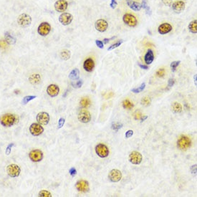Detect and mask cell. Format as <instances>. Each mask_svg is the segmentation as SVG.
<instances>
[{"instance_id":"1","label":"cell","mask_w":197,"mask_h":197,"mask_svg":"<svg viewBox=\"0 0 197 197\" xmlns=\"http://www.w3.org/2000/svg\"><path fill=\"white\" fill-rule=\"evenodd\" d=\"M18 123V117L12 113H7L0 118V123L4 127H11Z\"/></svg>"},{"instance_id":"2","label":"cell","mask_w":197,"mask_h":197,"mask_svg":"<svg viewBox=\"0 0 197 197\" xmlns=\"http://www.w3.org/2000/svg\"><path fill=\"white\" fill-rule=\"evenodd\" d=\"M192 145V141L188 136L181 135L177 141V146L182 151H186Z\"/></svg>"},{"instance_id":"3","label":"cell","mask_w":197,"mask_h":197,"mask_svg":"<svg viewBox=\"0 0 197 197\" xmlns=\"http://www.w3.org/2000/svg\"><path fill=\"white\" fill-rule=\"evenodd\" d=\"M17 23L22 27H27L30 26L32 23L31 17L27 14H22L17 18Z\"/></svg>"},{"instance_id":"4","label":"cell","mask_w":197,"mask_h":197,"mask_svg":"<svg viewBox=\"0 0 197 197\" xmlns=\"http://www.w3.org/2000/svg\"><path fill=\"white\" fill-rule=\"evenodd\" d=\"M95 152L100 158H106L109 155V149L103 143H99L95 146Z\"/></svg>"},{"instance_id":"5","label":"cell","mask_w":197,"mask_h":197,"mask_svg":"<svg viewBox=\"0 0 197 197\" xmlns=\"http://www.w3.org/2000/svg\"><path fill=\"white\" fill-rule=\"evenodd\" d=\"M21 172V169L19 166L17 164H10L7 165V173L12 178H15L19 176Z\"/></svg>"},{"instance_id":"6","label":"cell","mask_w":197,"mask_h":197,"mask_svg":"<svg viewBox=\"0 0 197 197\" xmlns=\"http://www.w3.org/2000/svg\"><path fill=\"white\" fill-rule=\"evenodd\" d=\"M123 20L124 22V23L126 24L128 26L131 27H135L138 24L136 17H135L134 15L129 13L125 14V15H123Z\"/></svg>"},{"instance_id":"7","label":"cell","mask_w":197,"mask_h":197,"mask_svg":"<svg viewBox=\"0 0 197 197\" xmlns=\"http://www.w3.org/2000/svg\"><path fill=\"white\" fill-rule=\"evenodd\" d=\"M51 31V25L47 22H42L39 25L38 29H37V32L41 36L45 37L49 35V33Z\"/></svg>"},{"instance_id":"8","label":"cell","mask_w":197,"mask_h":197,"mask_svg":"<svg viewBox=\"0 0 197 197\" xmlns=\"http://www.w3.org/2000/svg\"><path fill=\"white\" fill-rule=\"evenodd\" d=\"M78 120L81 123H88L91 120V115L90 113L86 109H81L78 114Z\"/></svg>"},{"instance_id":"9","label":"cell","mask_w":197,"mask_h":197,"mask_svg":"<svg viewBox=\"0 0 197 197\" xmlns=\"http://www.w3.org/2000/svg\"><path fill=\"white\" fill-rule=\"evenodd\" d=\"M29 157L30 160L33 162H39L43 159V153L42 151L38 149L32 150L29 153Z\"/></svg>"},{"instance_id":"10","label":"cell","mask_w":197,"mask_h":197,"mask_svg":"<svg viewBox=\"0 0 197 197\" xmlns=\"http://www.w3.org/2000/svg\"><path fill=\"white\" fill-rule=\"evenodd\" d=\"M72 19H73V16L68 12H63L59 17V22L64 26L70 25Z\"/></svg>"},{"instance_id":"11","label":"cell","mask_w":197,"mask_h":197,"mask_svg":"<svg viewBox=\"0 0 197 197\" xmlns=\"http://www.w3.org/2000/svg\"><path fill=\"white\" fill-rule=\"evenodd\" d=\"M29 132L34 136H38L44 132V129L39 123H32L29 127Z\"/></svg>"},{"instance_id":"12","label":"cell","mask_w":197,"mask_h":197,"mask_svg":"<svg viewBox=\"0 0 197 197\" xmlns=\"http://www.w3.org/2000/svg\"><path fill=\"white\" fill-rule=\"evenodd\" d=\"M108 178L111 182H118L121 180L122 179V173L121 171L118 169H113L109 172L108 174Z\"/></svg>"},{"instance_id":"13","label":"cell","mask_w":197,"mask_h":197,"mask_svg":"<svg viewBox=\"0 0 197 197\" xmlns=\"http://www.w3.org/2000/svg\"><path fill=\"white\" fill-rule=\"evenodd\" d=\"M75 188L78 192L86 193L89 192V183L85 180H80L77 181L75 184Z\"/></svg>"},{"instance_id":"14","label":"cell","mask_w":197,"mask_h":197,"mask_svg":"<svg viewBox=\"0 0 197 197\" xmlns=\"http://www.w3.org/2000/svg\"><path fill=\"white\" fill-rule=\"evenodd\" d=\"M37 121L40 125H46L50 121V115L46 112H40L37 114Z\"/></svg>"},{"instance_id":"15","label":"cell","mask_w":197,"mask_h":197,"mask_svg":"<svg viewBox=\"0 0 197 197\" xmlns=\"http://www.w3.org/2000/svg\"><path fill=\"white\" fill-rule=\"evenodd\" d=\"M129 161L135 165H139L142 161V155L138 151H133L129 155Z\"/></svg>"},{"instance_id":"16","label":"cell","mask_w":197,"mask_h":197,"mask_svg":"<svg viewBox=\"0 0 197 197\" xmlns=\"http://www.w3.org/2000/svg\"><path fill=\"white\" fill-rule=\"evenodd\" d=\"M55 9L58 12L63 13L68 9V3L66 0H58L55 3Z\"/></svg>"},{"instance_id":"17","label":"cell","mask_w":197,"mask_h":197,"mask_svg":"<svg viewBox=\"0 0 197 197\" xmlns=\"http://www.w3.org/2000/svg\"><path fill=\"white\" fill-rule=\"evenodd\" d=\"M95 29H97L98 32H104L107 30L108 24L107 21L105 20V19H98L95 22Z\"/></svg>"},{"instance_id":"18","label":"cell","mask_w":197,"mask_h":197,"mask_svg":"<svg viewBox=\"0 0 197 197\" xmlns=\"http://www.w3.org/2000/svg\"><path fill=\"white\" fill-rule=\"evenodd\" d=\"M47 92L50 97H56V96L58 95L59 92H60V88H59V87L57 85H50L47 88Z\"/></svg>"},{"instance_id":"19","label":"cell","mask_w":197,"mask_h":197,"mask_svg":"<svg viewBox=\"0 0 197 197\" xmlns=\"http://www.w3.org/2000/svg\"><path fill=\"white\" fill-rule=\"evenodd\" d=\"M171 30H172V26L169 23L161 24L158 28V32L161 35L168 34Z\"/></svg>"},{"instance_id":"20","label":"cell","mask_w":197,"mask_h":197,"mask_svg":"<svg viewBox=\"0 0 197 197\" xmlns=\"http://www.w3.org/2000/svg\"><path fill=\"white\" fill-rule=\"evenodd\" d=\"M171 5L173 10L176 13H181L185 9V3L183 1H176Z\"/></svg>"},{"instance_id":"21","label":"cell","mask_w":197,"mask_h":197,"mask_svg":"<svg viewBox=\"0 0 197 197\" xmlns=\"http://www.w3.org/2000/svg\"><path fill=\"white\" fill-rule=\"evenodd\" d=\"M95 68V62L92 58H88L85 60L83 63V68L87 72H90L93 70Z\"/></svg>"},{"instance_id":"22","label":"cell","mask_w":197,"mask_h":197,"mask_svg":"<svg viewBox=\"0 0 197 197\" xmlns=\"http://www.w3.org/2000/svg\"><path fill=\"white\" fill-rule=\"evenodd\" d=\"M126 2L129 7L134 11H140L141 9V4L137 2L133 1V0H126Z\"/></svg>"},{"instance_id":"23","label":"cell","mask_w":197,"mask_h":197,"mask_svg":"<svg viewBox=\"0 0 197 197\" xmlns=\"http://www.w3.org/2000/svg\"><path fill=\"white\" fill-rule=\"evenodd\" d=\"M153 60H154V55H153V52L151 50H149L146 54L145 55L144 60L145 62L146 63V65H151L153 62Z\"/></svg>"},{"instance_id":"24","label":"cell","mask_w":197,"mask_h":197,"mask_svg":"<svg viewBox=\"0 0 197 197\" xmlns=\"http://www.w3.org/2000/svg\"><path fill=\"white\" fill-rule=\"evenodd\" d=\"M5 42L7 43L8 45H15L16 43V38L15 37H13L11 34H9L8 32H5Z\"/></svg>"},{"instance_id":"25","label":"cell","mask_w":197,"mask_h":197,"mask_svg":"<svg viewBox=\"0 0 197 197\" xmlns=\"http://www.w3.org/2000/svg\"><path fill=\"white\" fill-rule=\"evenodd\" d=\"M79 77H80V71L77 68L71 71L70 75H69V78L72 80H78Z\"/></svg>"},{"instance_id":"26","label":"cell","mask_w":197,"mask_h":197,"mask_svg":"<svg viewBox=\"0 0 197 197\" xmlns=\"http://www.w3.org/2000/svg\"><path fill=\"white\" fill-rule=\"evenodd\" d=\"M40 80H41V78L39 74H33L29 78V82H30L32 85L38 84L39 82H40Z\"/></svg>"},{"instance_id":"27","label":"cell","mask_w":197,"mask_h":197,"mask_svg":"<svg viewBox=\"0 0 197 197\" xmlns=\"http://www.w3.org/2000/svg\"><path fill=\"white\" fill-rule=\"evenodd\" d=\"M171 109H172L173 113H179L182 111V106L179 102H175L171 105Z\"/></svg>"},{"instance_id":"28","label":"cell","mask_w":197,"mask_h":197,"mask_svg":"<svg viewBox=\"0 0 197 197\" xmlns=\"http://www.w3.org/2000/svg\"><path fill=\"white\" fill-rule=\"evenodd\" d=\"M189 29L192 33L196 34L197 33V20L196 19L193 20L192 22H191L189 23Z\"/></svg>"},{"instance_id":"29","label":"cell","mask_w":197,"mask_h":197,"mask_svg":"<svg viewBox=\"0 0 197 197\" xmlns=\"http://www.w3.org/2000/svg\"><path fill=\"white\" fill-rule=\"evenodd\" d=\"M80 105L83 108H88L90 105V100L88 97H83L80 102Z\"/></svg>"},{"instance_id":"30","label":"cell","mask_w":197,"mask_h":197,"mask_svg":"<svg viewBox=\"0 0 197 197\" xmlns=\"http://www.w3.org/2000/svg\"><path fill=\"white\" fill-rule=\"evenodd\" d=\"M70 51L68 50H63L60 52V57L63 60H68L70 58Z\"/></svg>"},{"instance_id":"31","label":"cell","mask_w":197,"mask_h":197,"mask_svg":"<svg viewBox=\"0 0 197 197\" xmlns=\"http://www.w3.org/2000/svg\"><path fill=\"white\" fill-rule=\"evenodd\" d=\"M141 8H143V9H145V12H146L147 15H151V9H150L149 6L148 5L146 0H143V1H142V3L141 4Z\"/></svg>"},{"instance_id":"32","label":"cell","mask_w":197,"mask_h":197,"mask_svg":"<svg viewBox=\"0 0 197 197\" xmlns=\"http://www.w3.org/2000/svg\"><path fill=\"white\" fill-rule=\"evenodd\" d=\"M123 107L125 109H131L133 108V104L129 100H125L123 102Z\"/></svg>"},{"instance_id":"33","label":"cell","mask_w":197,"mask_h":197,"mask_svg":"<svg viewBox=\"0 0 197 197\" xmlns=\"http://www.w3.org/2000/svg\"><path fill=\"white\" fill-rule=\"evenodd\" d=\"M35 98H36V96L35 95H28V96H25V98H23L22 101V103L23 105H26L27 103H28L29 102H30L31 100H34Z\"/></svg>"},{"instance_id":"34","label":"cell","mask_w":197,"mask_h":197,"mask_svg":"<svg viewBox=\"0 0 197 197\" xmlns=\"http://www.w3.org/2000/svg\"><path fill=\"white\" fill-rule=\"evenodd\" d=\"M145 82H143V83H142L141 85V86L139 87V88L132 89V92H133L134 93H139V92H141V91H143V90L145 89Z\"/></svg>"},{"instance_id":"35","label":"cell","mask_w":197,"mask_h":197,"mask_svg":"<svg viewBox=\"0 0 197 197\" xmlns=\"http://www.w3.org/2000/svg\"><path fill=\"white\" fill-rule=\"evenodd\" d=\"M123 42V39H121V40H119V41H118V42H116L115 44H113V45H112L111 46H110L109 47H108V51H110V50H114V49H115V48H117V47H118L119 46H121V45L122 44V43Z\"/></svg>"},{"instance_id":"36","label":"cell","mask_w":197,"mask_h":197,"mask_svg":"<svg viewBox=\"0 0 197 197\" xmlns=\"http://www.w3.org/2000/svg\"><path fill=\"white\" fill-rule=\"evenodd\" d=\"M151 98L149 97H145V98H142V100H141L142 105H143L144 106H146V107H148V106H149L150 105H151Z\"/></svg>"},{"instance_id":"37","label":"cell","mask_w":197,"mask_h":197,"mask_svg":"<svg viewBox=\"0 0 197 197\" xmlns=\"http://www.w3.org/2000/svg\"><path fill=\"white\" fill-rule=\"evenodd\" d=\"M38 196L41 197H52V194H51L50 192H49L48 191L42 190L39 192Z\"/></svg>"},{"instance_id":"38","label":"cell","mask_w":197,"mask_h":197,"mask_svg":"<svg viewBox=\"0 0 197 197\" xmlns=\"http://www.w3.org/2000/svg\"><path fill=\"white\" fill-rule=\"evenodd\" d=\"M123 127V124L120 123H113L111 125V129L114 130L115 131H118V130L121 129Z\"/></svg>"},{"instance_id":"39","label":"cell","mask_w":197,"mask_h":197,"mask_svg":"<svg viewBox=\"0 0 197 197\" xmlns=\"http://www.w3.org/2000/svg\"><path fill=\"white\" fill-rule=\"evenodd\" d=\"M181 63V61L179 60V61H173L171 63V70H172L173 72H175L176 70V68L179 65V64Z\"/></svg>"},{"instance_id":"40","label":"cell","mask_w":197,"mask_h":197,"mask_svg":"<svg viewBox=\"0 0 197 197\" xmlns=\"http://www.w3.org/2000/svg\"><path fill=\"white\" fill-rule=\"evenodd\" d=\"M82 84H83V81H82V80H79L77 82H75V83H74V82H72V85L73 86L74 88H81V87H82Z\"/></svg>"},{"instance_id":"41","label":"cell","mask_w":197,"mask_h":197,"mask_svg":"<svg viewBox=\"0 0 197 197\" xmlns=\"http://www.w3.org/2000/svg\"><path fill=\"white\" fill-rule=\"evenodd\" d=\"M14 145H15V144L12 143H9V144L8 145V146L7 147V149H6V151H5L6 155H10V153L12 152V147L14 146Z\"/></svg>"},{"instance_id":"42","label":"cell","mask_w":197,"mask_h":197,"mask_svg":"<svg viewBox=\"0 0 197 197\" xmlns=\"http://www.w3.org/2000/svg\"><path fill=\"white\" fill-rule=\"evenodd\" d=\"M165 75V70L163 68L159 69V70H157L156 72V75L159 78H162V77L164 76Z\"/></svg>"},{"instance_id":"43","label":"cell","mask_w":197,"mask_h":197,"mask_svg":"<svg viewBox=\"0 0 197 197\" xmlns=\"http://www.w3.org/2000/svg\"><path fill=\"white\" fill-rule=\"evenodd\" d=\"M65 118H60V119H59V121H58V129H60L62 127L63 125H64L65 124Z\"/></svg>"},{"instance_id":"44","label":"cell","mask_w":197,"mask_h":197,"mask_svg":"<svg viewBox=\"0 0 197 197\" xmlns=\"http://www.w3.org/2000/svg\"><path fill=\"white\" fill-rule=\"evenodd\" d=\"M141 116H142V114L139 110H137V111H135V113H134V118H135V120L141 119Z\"/></svg>"},{"instance_id":"45","label":"cell","mask_w":197,"mask_h":197,"mask_svg":"<svg viewBox=\"0 0 197 197\" xmlns=\"http://www.w3.org/2000/svg\"><path fill=\"white\" fill-rule=\"evenodd\" d=\"M69 173H70V176H72V177H74L75 176V175L77 174V171H76V169L73 168V167H72V168H71L70 170H69Z\"/></svg>"},{"instance_id":"46","label":"cell","mask_w":197,"mask_h":197,"mask_svg":"<svg viewBox=\"0 0 197 197\" xmlns=\"http://www.w3.org/2000/svg\"><path fill=\"white\" fill-rule=\"evenodd\" d=\"M95 44L98 46V47H99V48H100V49H102L104 47L103 42L100 40H98V39L97 40H95Z\"/></svg>"},{"instance_id":"47","label":"cell","mask_w":197,"mask_h":197,"mask_svg":"<svg viewBox=\"0 0 197 197\" xmlns=\"http://www.w3.org/2000/svg\"><path fill=\"white\" fill-rule=\"evenodd\" d=\"M117 5H118V3L117 2H116V0H111V2H110V6L112 9H115V8H116V7H117Z\"/></svg>"},{"instance_id":"48","label":"cell","mask_w":197,"mask_h":197,"mask_svg":"<svg viewBox=\"0 0 197 197\" xmlns=\"http://www.w3.org/2000/svg\"><path fill=\"white\" fill-rule=\"evenodd\" d=\"M133 135V131H132V130H129V131H128L127 132H126L125 135L126 139H129V138H131Z\"/></svg>"},{"instance_id":"49","label":"cell","mask_w":197,"mask_h":197,"mask_svg":"<svg viewBox=\"0 0 197 197\" xmlns=\"http://www.w3.org/2000/svg\"><path fill=\"white\" fill-rule=\"evenodd\" d=\"M173 0H162V2L166 6H171Z\"/></svg>"},{"instance_id":"50","label":"cell","mask_w":197,"mask_h":197,"mask_svg":"<svg viewBox=\"0 0 197 197\" xmlns=\"http://www.w3.org/2000/svg\"><path fill=\"white\" fill-rule=\"evenodd\" d=\"M175 84V80L174 79H169V81H168V86L169 87H173V85Z\"/></svg>"},{"instance_id":"51","label":"cell","mask_w":197,"mask_h":197,"mask_svg":"<svg viewBox=\"0 0 197 197\" xmlns=\"http://www.w3.org/2000/svg\"><path fill=\"white\" fill-rule=\"evenodd\" d=\"M115 37H111V38H105V39H103V42H103V44H108V42H110V40H112V39H115Z\"/></svg>"},{"instance_id":"52","label":"cell","mask_w":197,"mask_h":197,"mask_svg":"<svg viewBox=\"0 0 197 197\" xmlns=\"http://www.w3.org/2000/svg\"><path fill=\"white\" fill-rule=\"evenodd\" d=\"M191 171H192V173H194V174H196V164L192 165V168H191Z\"/></svg>"},{"instance_id":"53","label":"cell","mask_w":197,"mask_h":197,"mask_svg":"<svg viewBox=\"0 0 197 197\" xmlns=\"http://www.w3.org/2000/svg\"><path fill=\"white\" fill-rule=\"evenodd\" d=\"M139 66L141 68V69H143V70H148L149 69V66L148 65H142L141 63H139Z\"/></svg>"},{"instance_id":"54","label":"cell","mask_w":197,"mask_h":197,"mask_svg":"<svg viewBox=\"0 0 197 197\" xmlns=\"http://www.w3.org/2000/svg\"><path fill=\"white\" fill-rule=\"evenodd\" d=\"M148 118V116L147 115H144V116H141V123L142 122H143L145 121V120H146Z\"/></svg>"},{"instance_id":"55","label":"cell","mask_w":197,"mask_h":197,"mask_svg":"<svg viewBox=\"0 0 197 197\" xmlns=\"http://www.w3.org/2000/svg\"><path fill=\"white\" fill-rule=\"evenodd\" d=\"M196 78H197V75H195V76H194V82H195V85H197V83H196Z\"/></svg>"}]
</instances>
